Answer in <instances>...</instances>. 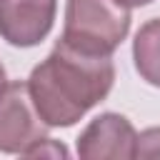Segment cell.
<instances>
[{
	"instance_id": "obj_8",
	"label": "cell",
	"mask_w": 160,
	"mask_h": 160,
	"mask_svg": "<svg viewBox=\"0 0 160 160\" xmlns=\"http://www.w3.org/2000/svg\"><path fill=\"white\" fill-rule=\"evenodd\" d=\"M25 158H68V150H65L60 142H55L52 138H45V140H40Z\"/></svg>"
},
{
	"instance_id": "obj_2",
	"label": "cell",
	"mask_w": 160,
	"mask_h": 160,
	"mask_svg": "<svg viewBox=\"0 0 160 160\" xmlns=\"http://www.w3.org/2000/svg\"><path fill=\"white\" fill-rule=\"evenodd\" d=\"M130 32V8L118 0H68L60 40L92 52L112 55Z\"/></svg>"
},
{
	"instance_id": "obj_6",
	"label": "cell",
	"mask_w": 160,
	"mask_h": 160,
	"mask_svg": "<svg viewBox=\"0 0 160 160\" xmlns=\"http://www.w3.org/2000/svg\"><path fill=\"white\" fill-rule=\"evenodd\" d=\"M135 70L148 85L160 88V18L148 20L132 40Z\"/></svg>"
},
{
	"instance_id": "obj_10",
	"label": "cell",
	"mask_w": 160,
	"mask_h": 160,
	"mask_svg": "<svg viewBox=\"0 0 160 160\" xmlns=\"http://www.w3.org/2000/svg\"><path fill=\"white\" fill-rule=\"evenodd\" d=\"M5 82H8V75H5V68H2V62H0V90H2Z\"/></svg>"
},
{
	"instance_id": "obj_7",
	"label": "cell",
	"mask_w": 160,
	"mask_h": 160,
	"mask_svg": "<svg viewBox=\"0 0 160 160\" xmlns=\"http://www.w3.org/2000/svg\"><path fill=\"white\" fill-rule=\"evenodd\" d=\"M135 158H160V128H148L138 135Z\"/></svg>"
},
{
	"instance_id": "obj_1",
	"label": "cell",
	"mask_w": 160,
	"mask_h": 160,
	"mask_svg": "<svg viewBox=\"0 0 160 160\" xmlns=\"http://www.w3.org/2000/svg\"><path fill=\"white\" fill-rule=\"evenodd\" d=\"M115 82L110 55L82 52L65 40H58L52 52L32 68L28 88L35 110L48 128H70L90 108L108 98Z\"/></svg>"
},
{
	"instance_id": "obj_3",
	"label": "cell",
	"mask_w": 160,
	"mask_h": 160,
	"mask_svg": "<svg viewBox=\"0 0 160 160\" xmlns=\"http://www.w3.org/2000/svg\"><path fill=\"white\" fill-rule=\"evenodd\" d=\"M48 122L35 110L28 82L12 80L0 90V152L28 155L48 135Z\"/></svg>"
},
{
	"instance_id": "obj_5",
	"label": "cell",
	"mask_w": 160,
	"mask_h": 160,
	"mask_svg": "<svg viewBox=\"0 0 160 160\" xmlns=\"http://www.w3.org/2000/svg\"><path fill=\"white\" fill-rule=\"evenodd\" d=\"M58 0H0V38L12 48H32L48 38Z\"/></svg>"
},
{
	"instance_id": "obj_9",
	"label": "cell",
	"mask_w": 160,
	"mask_h": 160,
	"mask_svg": "<svg viewBox=\"0 0 160 160\" xmlns=\"http://www.w3.org/2000/svg\"><path fill=\"white\" fill-rule=\"evenodd\" d=\"M118 2L125 8H142V5H150L152 0H118Z\"/></svg>"
},
{
	"instance_id": "obj_4",
	"label": "cell",
	"mask_w": 160,
	"mask_h": 160,
	"mask_svg": "<svg viewBox=\"0 0 160 160\" xmlns=\"http://www.w3.org/2000/svg\"><path fill=\"white\" fill-rule=\"evenodd\" d=\"M138 132L120 112H102L80 132L78 155L82 160H132Z\"/></svg>"
}]
</instances>
